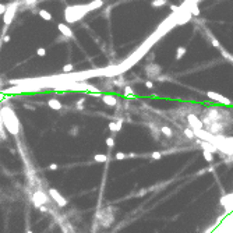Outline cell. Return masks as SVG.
Here are the masks:
<instances>
[{
	"label": "cell",
	"instance_id": "26",
	"mask_svg": "<svg viewBox=\"0 0 233 233\" xmlns=\"http://www.w3.org/2000/svg\"><path fill=\"white\" fill-rule=\"evenodd\" d=\"M114 158L117 160H122V159H126L127 158V154H124V152H117L116 155H114Z\"/></svg>",
	"mask_w": 233,
	"mask_h": 233
},
{
	"label": "cell",
	"instance_id": "6",
	"mask_svg": "<svg viewBox=\"0 0 233 233\" xmlns=\"http://www.w3.org/2000/svg\"><path fill=\"white\" fill-rule=\"evenodd\" d=\"M32 201H34V205L37 207V208H39L41 205H46L48 202L51 201V198L46 196L43 191L38 190L37 193H34V196H32Z\"/></svg>",
	"mask_w": 233,
	"mask_h": 233
},
{
	"label": "cell",
	"instance_id": "2",
	"mask_svg": "<svg viewBox=\"0 0 233 233\" xmlns=\"http://www.w3.org/2000/svg\"><path fill=\"white\" fill-rule=\"evenodd\" d=\"M103 6V0H94L88 4H78V6H69L64 10V17H66V21L70 24L77 23L80 20L87 15L89 11H94L96 9H101Z\"/></svg>",
	"mask_w": 233,
	"mask_h": 233
},
{
	"label": "cell",
	"instance_id": "3",
	"mask_svg": "<svg viewBox=\"0 0 233 233\" xmlns=\"http://www.w3.org/2000/svg\"><path fill=\"white\" fill-rule=\"evenodd\" d=\"M1 120H3L6 128H7L11 134H17V133H18V130H20L18 119H17L15 113H14L10 108H4V109L1 110Z\"/></svg>",
	"mask_w": 233,
	"mask_h": 233
},
{
	"label": "cell",
	"instance_id": "17",
	"mask_svg": "<svg viewBox=\"0 0 233 233\" xmlns=\"http://www.w3.org/2000/svg\"><path fill=\"white\" fill-rule=\"evenodd\" d=\"M187 53V48L186 46H179L176 49V55H174V59L176 60H182L184 57V55Z\"/></svg>",
	"mask_w": 233,
	"mask_h": 233
},
{
	"label": "cell",
	"instance_id": "37",
	"mask_svg": "<svg viewBox=\"0 0 233 233\" xmlns=\"http://www.w3.org/2000/svg\"><path fill=\"white\" fill-rule=\"evenodd\" d=\"M230 63H233V55H232V57H230Z\"/></svg>",
	"mask_w": 233,
	"mask_h": 233
},
{
	"label": "cell",
	"instance_id": "13",
	"mask_svg": "<svg viewBox=\"0 0 233 233\" xmlns=\"http://www.w3.org/2000/svg\"><path fill=\"white\" fill-rule=\"evenodd\" d=\"M204 32H205V34H204V37L210 41V43L214 46V48H216V49H221V48H222V46H221V42L218 41V39L212 35V34H211V31L208 29V28H204Z\"/></svg>",
	"mask_w": 233,
	"mask_h": 233
},
{
	"label": "cell",
	"instance_id": "12",
	"mask_svg": "<svg viewBox=\"0 0 233 233\" xmlns=\"http://www.w3.org/2000/svg\"><path fill=\"white\" fill-rule=\"evenodd\" d=\"M57 28H59V31L60 34L63 35L66 39H70V38H73L74 37V34H73V29L67 25V24H64V23H60L59 25H57Z\"/></svg>",
	"mask_w": 233,
	"mask_h": 233
},
{
	"label": "cell",
	"instance_id": "14",
	"mask_svg": "<svg viewBox=\"0 0 233 233\" xmlns=\"http://www.w3.org/2000/svg\"><path fill=\"white\" fill-rule=\"evenodd\" d=\"M102 102L105 103L106 106H116L117 105V99H116V96L113 95H102Z\"/></svg>",
	"mask_w": 233,
	"mask_h": 233
},
{
	"label": "cell",
	"instance_id": "28",
	"mask_svg": "<svg viewBox=\"0 0 233 233\" xmlns=\"http://www.w3.org/2000/svg\"><path fill=\"white\" fill-rule=\"evenodd\" d=\"M37 55L39 56V57H45V56H46V49H45V48H39V49L37 51Z\"/></svg>",
	"mask_w": 233,
	"mask_h": 233
},
{
	"label": "cell",
	"instance_id": "25",
	"mask_svg": "<svg viewBox=\"0 0 233 233\" xmlns=\"http://www.w3.org/2000/svg\"><path fill=\"white\" fill-rule=\"evenodd\" d=\"M74 71V66L71 63H67V64H64V67H63V73H73Z\"/></svg>",
	"mask_w": 233,
	"mask_h": 233
},
{
	"label": "cell",
	"instance_id": "11",
	"mask_svg": "<svg viewBox=\"0 0 233 233\" xmlns=\"http://www.w3.org/2000/svg\"><path fill=\"white\" fill-rule=\"evenodd\" d=\"M196 142L201 147L202 151H208V152H211V154H216V152H218L216 147L212 145V144L208 142V141H204V140H198V138H196Z\"/></svg>",
	"mask_w": 233,
	"mask_h": 233
},
{
	"label": "cell",
	"instance_id": "16",
	"mask_svg": "<svg viewBox=\"0 0 233 233\" xmlns=\"http://www.w3.org/2000/svg\"><path fill=\"white\" fill-rule=\"evenodd\" d=\"M123 127V122L119 120V122H110L109 123V130L110 131H114V133H119Z\"/></svg>",
	"mask_w": 233,
	"mask_h": 233
},
{
	"label": "cell",
	"instance_id": "21",
	"mask_svg": "<svg viewBox=\"0 0 233 233\" xmlns=\"http://www.w3.org/2000/svg\"><path fill=\"white\" fill-rule=\"evenodd\" d=\"M200 13H201V11H200V9H198L197 3H194V4L191 6V9H190V14H191V15H194V17H198V15H200Z\"/></svg>",
	"mask_w": 233,
	"mask_h": 233
},
{
	"label": "cell",
	"instance_id": "33",
	"mask_svg": "<svg viewBox=\"0 0 233 233\" xmlns=\"http://www.w3.org/2000/svg\"><path fill=\"white\" fill-rule=\"evenodd\" d=\"M170 10H172V11H177V10H179V6L172 4V6H170Z\"/></svg>",
	"mask_w": 233,
	"mask_h": 233
},
{
	"label": "cell",
	"instance_id": "23",
	"mask_svg": "<svg viewBox=\"0 0 233 233\" xmlns=\"http://www.w3.org/2000/svg\"><path fill=\"white\" fill-rule=\"evenodd\" d=\"M124 96L126 98H128V96L134 98V91H133L131 87H124Z\"/></svg>",
	"mask_w": 233,
	"mask_h": 233
},
{
	"label": "cell",
	"instance_id": "31",
	"mask_svg": "<svg viewBox=\"0 0 233 233\" xmlns=\"http://www.w3.org/2000/svg\"><path fill=\"white\" fill-rule=\"evenodd\" d=\"M145 87L148 88V89H152V88H154V82H152V81H145Z\"/></svg>",
	"mask_w": 233,
	"mask_h": 233
},
{
	"label": "cell",
	"instance_id": "32",
	"mask_svg": "<svg viewBox=\"0 0 233 233\" xmlns=\"http://www.w3.org/2000/svg\"><path fill=\"white\" fill-rule=\"evenodd\" d=\"M24 3H25L27 6H31V4H35L37 0H24Z\"/></svg>",
	"mask_w": 233,
	"mask_h": 233
},
{
	"label": "cell",
	"instance_id": "4",
	"mask_svg": "<svg viewBox=\"0 0 233 233\" xmlns=\"http://www.w3.org/2000/svg\"><path fill=\"white\" fill-rule=\"evenodd\" d=\"M98 216H99L101 225L103 226V228L110 226L114 221V212H112V207H108V208H105V210H102L101 212L98 214Z\"/></svg>",
	"mask_w": 233,
	"mask_h": 233
},
{
	"label": "cell",
	"instance_id": "34",
	"mask_svg": "<svg viewBox=\"0 0 233 233\" xmlns=\"http://www.w3.org/2000/svg\"><path fill=\"white\" fill-rule=\"evenodd\" d=\"M49 169H51V170H56V169H57V165H56V163H52L51 166H49Z\"/></svg>",
	"mask_w": 233,
	"mask_h": 233
},
{
	"label": "cell",
	"instance_id": "1",
	"mask_svg": "<svg viewBox=\"0 0 233 233\" xmlns=\"http://www.w3.org/2000/svg\"><path fill=\"white\" fill-rule=\"evenodd\" d=\"M200 119L202 122L204 130L215 136H221V134H225L228 128L232 127L233 110L216 108V106H207L201 109Z\"/></svg>",
	"mask_w": 233,
	"mask_h": 233
},
{
	"label": "cell",
	"instance_id": "30",
	"mask_svg": "<svg viewBox=\"0 0 233 233\" xmlns=\"http://www.w3.org/2000/svg\"><path fill=\"white\" fill-rule=\"evenodd\" d=\"M77 133H78V127H77V126H74V127L70 130V134H71V136H77Z\"/></svg>",
	"mask_w": 233,
	"mask_h": 233
},
{
	"label": "cell",
	"instance_id": "29",
	"mask_svg": "<svg viewBox=\"0 0 233 233\" xmlns=\"http://www.w3.org/2000/svg\"><path fill=\"white\" fill-rule=\"evenodd\" d=\"M162 155H163V152H152L151 158H152V159H160Z\"/></svg>",
	"mask_w": 233,
	"mask_h": 233
},
{
	"label": "cell",
	"instance_id": "38",
	"mask_svg": "<svg viewBox=\"0 0 233 233\" xmlns=\"http://www.w3.org/2000/svg\"><path fill=\"white\" fill-rule=\"evenodd\" d=\"M27 233H32V230H28V232Z\"/></svg>",
	"mask_w": 233,
	"mask_h": 233
},
{
	"label": "cell",
	"instance_id": "36",
	"mask_svg": "<svg viewBox=\"0 0 233 233\" xmlns=\"http://www.w3.org/2000/svg\"><path fill=\"white\" fill-rule=\"evenodd\" d=\"M6 10V6H0V14H3Z\"/></svg>",
	"mask_w": 233,
	"mask_h": 233
},
{
	"label": "cell",
	"instance_id": "5",
	"mask_svg": "<svg viewBox=\"0 0 233 233\" xmlns=\"http://www.w3.org/2000/svg\"><path fill=\"white\" fill-rule=\"evenodd\" d=\"M205 95L210 98L211 101L218 102V103H222V105H226V106H232L233 105V102L229 99L228 96L221 95V94H218V92H215V91H207Z\"/></svg>",
	"mask_w": 233,
	"mask_h": 233
},
{
	"label": "cell",
	"instance_id": "10",
	"mask_svg": "<svg viewBox=\"0 0 233 233\" xmlns=\"http://www.w3.org/2000/svg\"><path fill=\"white\" fill-rule=\"evenodd\" d=\"M221 205L225 208L226 211V214H230L233 212V193L232 194H228V196H225L221 198Z\"/></svg>",
	"mask_w": 233,
	"mask_h": 233
},
{
	"label": "cell",
	"instance_id": "27",
	"mask_svg": "<svg viewBox=\"0 0 233 233\" xmlns=\"http://www.w3.org/2000/svg\"><path fill=\"white\" fill-rule=\"evenodd\" d=\"M106 145H108V148H110V149H112V148L114 147V140H113V138H112V137L106 138Z\"/></svg>",
	"mask_w": 233,
	"mask_h": 233
},
{
	"label": "cell",
	"instance_id": "35",
	"mask_svg": "<svg viewBox=\"0 0 233 233\" xmlns=\"http://www.w3.org/2000/svg\"><path fill=\"white\" fill-rule=\"evenodd\" d=\"M3 42H10V35H4V38H3Z\"/></svg>",
	"mask_w": 233,
	"mask_h": 233
},
{
	"label": "cell",
	"instance_id": "7",
	"mask_svg": "<svg viewBox=\"0 0 233 233\" xmlns=\"http://www.w3.org/2000/svg\"><path fill=\"white\" fill-rule=\"evenodd\" d=\"M17 7H18V3H13V4H9L7 7H6L4 10V18H3V21H4L6 25H9V24H11V21H13L14 15H15V13H17Z\"/></svg>",
	"mask_w": 233,
	"mask_h": 233
},
{
	"label": "cell",
	"instance_id": "20",
	"mask_svg": "<svg viewBox=\"0 0 233 233\" xmlns=\"http://www.w3.org/2000/svg\"><path fill=\"white\" fill-rule=\"evenodd\" d=\"M165 4H168V0H152L151 1L152 7H162Z\"/></svg>",
	"mask_w": 233,
	"mask_h": 233
},
{
	"label": "cell",
	"instance_id": "19",
	"mask_svg": "<svg viewBox=\"0 0 233 233\" xmlns=\"http://www.w3.org/2000/svg\"><path fill=\"white\" fill-rule=\"evenodd\" d=\"M94 160L98 162V163H105V162L109 160V158H108V155H105V154H96V155L94 156Z\"/></svg>",
	"mask_w": 233,
	"mask_h": 233
},
{
	"label": "cell",
	"instance_id": "24",
	"mask_svg": "<svg viewBox=\"0 0 233 233\" xmlns=\"http://www.w3.org/2000/svg\"><path fill=\"white\" fill-rule=\"evenodd\" d=\"M202 156H204V159L207 160V162H212L214 160V156H212V154L208 151H202Z\"/></svg>",
	"mask_w": 233,
	"mask_h": 233
},
{
	"label": "cell",
	"instance_id": "9",
	"mask_svg": "<svg viewBox=\"0 0 233 233\" xmlns=\"http://www.w3.org/2000/svg\"><path fill=\"white\" fill-rule=\"evenodd\" d=\"M49 196L52 197V200H53V201H55L59 207H66V205H67V200H66V198L60 194L59 190H56V188H49Z\"/></svg>",
	"mask_w": 233,
	"mask_h": 233
},
{
	"label": "cell",
	"instance_id": "22",
	"mask_svg": "<svg viewBox=\"0 0 233 233\" xmlns=\"http://www.w3.org/2000/svg\"><path fill=\"white\" fill-rule=\"evenodd\" d=\"M219 51H221V55L223 56V59L228 60V62H230V57H232V55H230V53H229L226 49H223V48H221Z\"/></svg>",
	"mask_w": 233,
	"mask_h": 233
},
{
	"label": "cell",
	"instance_id": "15",
	"mask_svg": "<svg viewBox=\"0 0 233 233\" xmlns=\"http://www.w3.org/2000/svg\"><path fill=\"white\" fill-rule=\"evenodd\" d=\"M48 106H49L52 110H60L62 108H63V105L60 103V101L59 99H56V98L49 99V101H48Z\"/></svg>",
	"mask_w": 233,
	"mask_h": 233
},
{
	"label": "cell",
	"instance_id": "18",
	"mask_svg": "<svg viewBox=\"0 0 233 233\" xmlns=\"http://www.w3.org/2000/svg\"><path fill=\"white\" fill-rule=\"evenodd\" d=\"M38 14H39V17L43 20H46V21H52V14L48 11V10H38Z\"/></svg>",
	"mask_w": 233,
	"mask_h": 233
},
{
	"label": "cell",
	"instance_id": "8",
	"mask_svg": "<svg viewBox=\"0 0 233 233\" xmlns=\"http://www.w3.org/2000/svg\"><path fill=\"white\" fill-rule=\"evenodd\" d=\"M162 73V69H160L159 64L156 63H149L148 66L145 67V74L148 78H158L159 77V74Z\"/></svg>",
	"mask_w": 233,
	"mask_h": 233
}]
</instances>
